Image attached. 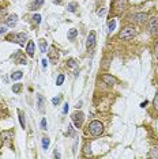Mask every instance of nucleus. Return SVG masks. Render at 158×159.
Listing matches in <instances>:
<instances>
[{"label": "nucleus", "mask_w": 158, "mask_h": 159, "mask_svg": "<svg viewBox=\"0 0 158 159\" xmlns=\"http://www.w3.org/2000/svg\"><path fill=\"white\" fill-rule=\"evenodd\" d=\"M155 57H157V59H158V45L155 46Z\"/></svg>", "instance_id": "39"}, {"label": "nucleus", "mask_w": 158, "mask_h": 159, "mask_svg": "<svg viewBox=\"0 0 158 159\" xmlns=\"http://www.w3.org/2000/svg\"><path fill=\"white\" fill-rule=\"evenodd\" d=\"M63 82H64V75L61 74V75H59V76H57L56 85H57V86H61V85H63Z\"/></svg>", "instance_id": "24"}, {"label": "nucleus", "mask_w": 158, "mask_h": 159, "mask_svg": "<svg viewBox=\"0 0 158 159\" xmlns=\"http://www.w3.org/2000/svg\"><path fill=\"white\" fill-rule=\"evenodd\" d=\"M49 59H51V61H52L53 64H56L57 60H59V52H56V49H55V48H52V49H51Z\"/></svg>", "instance_id": "11"}, {"label": "nucleus", "mask_w": 158, "mask_h": 159, "mask_svg": "<svg viewBox=\"0 0 158 159\" xmlns=\"http://www.w3.org/2000/svg\"><path fill=\"white\" fill-rule=\"evenodd\" d=\"M150 158H158V150L157 148H153L150 151Z\"/></svg>", "instance_id": "27"}, {"label": "nucleus", "mask_w": 158, "mask_h": 159, "mask_svg": "<svg viewBox=\"0 0 158 159\" xmlns=\"http://www.w3.org/2000/svg\"><path fill=\"white\" fill-rule=\"evenodd\" d=\"M72 122H74V125L76 128H81L82 127V124H83L84 121V114L82 113V112H75L74 114H72Z\"/></svg>", "instance_id": "3"}, {"label": "nucleus", "mask_w": 158, "mask_h": 159, "mask_svg": "<svg viewBox=\"0 0 158 159\" xmlns=\"http://www.w3.org/2000/svg\"><path fill=\"white\" fill-rule=\"evenodd\" d=\"M60 99H61L60 97H55V98H52V103H53L55 106H57V105L60 103Z\"/></svg>", "instance_id": "29"}, {"label": "nucleus", "mask_w": 158, "mask_h": 159, "mask_svg": "<svg viewBox=\"0 0 158 159\" xmlns=\"http://www.w3.org/2000/svg\"><path fill=\"white\" fill-rule=\"evenodd\" d=\"M53 3H56V4H61V3H63V0H53Z\"/></svg>", "instance_id": "37"}, {"label": "nucleus", "mask_w": 158, "mask_h": 159, "mask_svg": "<svg viewBox=\"0 0 158 159\" xmlns=\"http://www.w3.org/2000/svg\"><path fill=\"white\" fill-rule=\"evenodd\" d=\"M41 129H44V131L48 129V122H46V118H42V120H41Z\"/></svg>", "instance_id": "26"}, {"label": "nucleus", "mask_w": 158, "mask_h": 159, "mask_svg": "<svg viewBox=\"0 0 158 159\" xmlns=\"http://www.w3.org/2000/svg\"><path fill=\"white\" fill-rule=\"evenodd\" d=\"M68 109H70V106H68V103H66V105L63 106V114L68 113Z\"/></svg>", "instance_id": "33"}, {"label": "nucleus", "mask_w": 158, "mask_h": 159, "mask_svg": "<svg viewBox=\"0 0 158 159\" xmlns=\"http://www.w3.org/2000/svg\"><path fill=\"white\" fill-rule=\"evenodd\" d=\"M126 7H127V0H115V1H113L115 14H121Z\"/></svg>", "instance_id": "4"}, {"label": "nucleus", "mask_w": 158, "mask_h": 159, "mask_svg": "<svg viewBox=\"0 0 158 159\" xmlns=\"http://www.w3.org/2000/svg\"><path fill=\"white\" fill-rule=\"evenodd\" d=\"M26 52H27V54L30 57L34 56V42H33V41H29V42H27V46H26Z\"/></svg>", "instance_id": "13"}, {"label": "nucleus", "mask_w": 158, "mask_h": 159, "mask_svg": "<svg viewBox=\"0 0 158 159\" xmlns=\"http://www.w3.org/2000/svg\"><path fill=\"white\" fill-rule=\"evenodd\" d=\"M76 7H78V4L75 3V1H72V3L68 4V7H67V10L70 11V12H75V11H76Z\"/></svg>", "instance_id": "23"}, {"label": "nucleus", "mask_w": 158, "mask_h": 159, "mask_svg": "<svg viewBox=\"0 0 158 159\" xmlns=\"http://www.w3.org/2000/svg\"><path fill=\"white\" fill-rule=\"evenodd\" d=\"M21 90H22V85H21V83H17V85L12 86V91H14V92H19Z\"/></svg>", "instance_id": "25"}, {"label": "nucleus", "mask_w": 158, "mask_h": 159, "mask_svg": "<svg viewBox=\"0 0 158 159\" xmlns=\"http://www.w3.org/2000/svg\"><path fill=\"white\" fill-rule=\"evenodd\" d=\"M135 35H136V29L133 27V26L128 25V26H126V27L121 29L119 37H120V39H123V41H128V39L133 38Z\"/></svg>", "instance_id": "1"}, {"label": "nucleus", "mask_w": 158, "mask_h": 159, "mask_svg": "<svg viewBox=\"0 0 158 159\" xmlns=\"http://www.w3.org/2000/svg\"><path fill=\"white\" fill-rule=\"evenodd\" d=\"M1 139L6 140V141H10V140L14 139V133H12L11 131H4L3 133H1Z\"/></svg>", "instance_id": "15"}, {"label": "nucleus", "mask_w": 158, "mask_h": 159, "mask_svg": "<svg viewBox=\"0 0 158 159\" xmlns=\"http://www.w3.org/2000/svg\"><path fill=\"white\" fill-rule=\"evenodd\" d=\"M146 105H147V101H144V102H142V103H141V106H142V107H144V106H146Z\"/></svg>", "instance_id": "40"}, {"label": "nucleus", "mask_w": 158, "mask_h": 159, "mask_svg": "<svg viewBox=\"0 0 158 159\" xmlns=\"http://www.w3.org/2000/svg\"><path fill=\"white\" fill-rule=\"evenodd\" d=\"M6 32H7V29L4 27V26H0V35L6 34Z\"/></svg>", "instance_id": "34"}, {"label": "nucleus", "mask_w": 158, "mask_h": 159, "mask_svg": "<svg viewBox=\"0 0 158 159\" xmlns=\"http://www.w3.org/2000/svg\"><path fill=\"white\" fill-rule=\"evenodd\" d=\"M26 39H27V35L25 34V33H19V34H17V37H15V42H18L21 46L25 45Z\"/></svg>", "instance_id": "9"}, {"label": "nucleus", "mask_w": 158, "mask_h": 159, "mask_svg": "<svg viewBox=\"0 0 158 159\" xmlns=\"http://www.w3.org/2000/svg\"><path fill=\"white\" fill-rule=\"evenodd\" d=\"M15 57H17V59H19V63H21V64H27V60H26V59H22V57H19V53H18Z\"/></svg>", "instance_id": "31"}, {"label": "nucleus", "mask_w": 158, "mask_h": 159, "mask_svg": "<svg viewBox=\"0 0 158 159\" xmlns=\"http://www.w3.org/2000/svg\"><path fill=\"white\" fill-rule=\"evenodd\" d=\"M83 152H84V155H86V156L92 155V147H90L89 143H86V144L83 145Z\"/></svg>", "instance_id": "20"}, {"label": "nucleus", "mask_w": 158, "mask_h": 159, "mask_svg": "<svg viewBox=\"0 0 158 159\" xmlns=\"http://www.w3.org/2000/svg\"><path fill=\"white\" fill-rule=\"evenodd\" d=\"M76 35H78V30H76V29H71L70 32H68V34H67V37H68V39H74Z\"/></svg>", "instance_id": "19"}, {"label": "nucleus", "mask_w": 158, "mask_h": 159, "mask_svg": "<svg viewBox=\"0 0 158 159\" xmlns=\"http://www.w3.org/2000/svg\"><path fill=\"white\" fill-rule=\"evenodd\" d=\"M37 101H38V110L41 113L45 112V102H44V97L42 95H38L37 97Z\"/></svg>", "instance_id": "14"}, {"label": "nucleus", "mask_w": 158, "mask_h": 159, "mask_svg": "<svg viewBox=\"0 0 158 159\" xmlns=\"http://www.w3.org/2000/svg\"><path fill=\"white\" fill-rule=\"evenodd\" d=\"M46 46H48V44H46V41L44 38L40 39V50H41V53H46Z\"/></svg>", "instance_id": "16"}, {"label": "nucleus", "mask_w": 158, "mask_h": 159, "mask_svg": "<svg viewBox=\"0 0 158 159\" xmlns=\"http://www.w3.org/2000/svg\"><path fill=\"white\" fill-rule=\"evenodd\" d=\"M67 63H68V67H71V68L76 67V63H75V60H70V61H67Z\"/></svg>", "instance_id": "32"}, {"label": "nucleus", "mask_w": 158, "mask_h": 159, "mask_svg": "<svg viewBox=\"0 0 158 159\" xmlns=\"http://www.w3.org/2000/svg\"><path fill=\"white\" fill-rule=\"evenodd\" d=\"M133 19L139 23H144V22L147 21V14L146 12H138V14L133 15Z\"/></svg>", "instance_id": "8"}, {"label": "nucleus", "mask_w": 158, "mask_h": 159, "mask_svg": "<svg viewBox=\"0 0 158 159\" xmlns=\"http://www.w3.org/2000/svg\"><path fill=\"white\" fill-rule=\"evenodd\" d=\"M95 45V33L90 32V34L87 35V41H86V48L87 49H93Z\"/></svg>", "instance_id": "6"}, {"label": "nucleus", "mask_w": 158, "mask_h": 159, "mask_svg": "<svg viewBox=\"0 0 158 159\" xmlns=\"http://www.w3.org/2000/svg\"><path fill=\"white\" fill-rule=\"evenodd\" d=\"M102 82L105 83V85L108 86H113V85H116V78L115 76H112V75H102Z\"/></svg>", "instance_id": "7"}, {"label": "nucleus", "mask_w": 158, "mask_h": 159, "mask_svg": "<svg viewBox=\"0 0 158 159\" xmlns=\"http://www.w3.org/2000/svg\"><path fill=\"white\" fill-rule=\"evenodd\" d=\"M18 114H19V121H21V127L23 128V129H25L26 128V121H25V114L22 113L21 110H19V112H18Z\"/></svg>", "instance_id": "18"}, {"label": "nucleus", "mask_w": 158, "mask_h": 159, "mask_svg": "<svg viewBox=\"0 0 158 159\" xmlns=\"http://www.w3.org/2000/svg\"><path fill=\"white\" fill-rule=\"evenodd\" d=\"M22 76H23L22 71H17V72H14V74L11 75V79L12 80H19V79H22Z\"/></svg>", "instance_id": "17"}, {"label": "nucleus", "mask_w": 158, "mask_h": 159, "mask_svg": "<svg viewBox=\"0 0 158 159\" xmlns=\"http://www.w3.org/2000/svg\"><path fill=\"white\" fill-rule=\"evenodd\" d=\"M89 132H90V135H93V136H100V135H102V132H104V125L97 120L92 121V122L89 124Z\"/></svg>", "instance_id": "2"}, {"label": "nucleus", "mask_w": 158, "mask_h": 159, "mask_svg": "<svg viewBox=\"0 0 158 159\" xmlns=\"http://www.w3.org/2000/svg\"><path fill=\"white\" fill-rule=\"evenodd\" d=\"M49 144H51L49 138H42V148L48 150V148H49Z\"/></svg>", "instance_id": "21"}, {"label": "nucleus", "mask_w": 158, "mask_h": 159, "mask_svg": "<svg viewBox=\"0 0 158 159\" xmlns=\"http://www.w3.org/2000/svg\"><path fill=\"white\" fill-rule=\"evenodd\" d=\"M81 106H82V102H78V103H76V106H75V107H78V109H79V107H81Z\"/></svg>", "instance_id": "41"}, {"label": "nucleus", "mask_w": 158, "mask_h": 159, "mask_svg": "<svg viewBox=\"0 0 158 159\" xmlns=\"http://www.w3.org/2000/svg\"><path fill=\"white\" fill-rule=\"evenodd\" d=\"M42 4H44V0H34V1L30 4V8H29V10H32V11L38 10V8L42 7Z\"/></svg>", "instance_id": "12"}, {"label": "nucleus", "mask_w": 158, "mask_h": 159, "mask_svg": "<svg viewBox=\"0 0 158 159\" xmlns=\"http://www.w3.org/2000/svg\"><path fill=\"white\" fill-rule=\"evenodd\" d=\"M149 30H150L151 35L158 34V18L157 16H153L149 21Z\"/></svg>", "instance_id": "5"}, {"label": "nucleus", "mask_w": 158, "mask_h": 159, "mask_svg": "<svg viewBox=\"0 0 158 159\" xmlns=\"http://www.w3.org/2000/svg\"><path fill=\"white\" fill-rule=\"evenodd\" d=\"M33 21L35 22V23H40L41 22V15H38V14H35L34 16H33Z\"/></svg>", "instance_id": "30"}, {"label": "nucleus", "mask_w": 158, "mask_h": 159, "mask_svg": "<svg viewBox=\"0 0 158 159\" xmlns=\"http://www.w3.org/2000/svg\"><path fill=\"white\" fill-rule=\"evenodd\" d=\"M18 22V15L14 14V15H10V16L6 19V23H7V26H10V27H14L15 25H17Z\"/></svg>", "instance_id": "10"}, {"label": "nucleus", "mask_w": 158, "mask_h": 159, "mask_svg": "<svg viewBox=\"0 0 158 159\" xmlns=\"http://www.w3.org/2000/svg\"><path fill=\"white\" fill-rule=\"evenodd\" d=\"M108 29H109V32L112 33L115 29H116V19H112V21H109L108 23Z\"/></svg>", "instance_id": "22"}, {"label": "nucleus", "mask_w": 158, "mask_h": 159, "mask_svg": "<svg viewBox=\"0 0 158 159\" xmlns=\"http://www.w3.org/2000/svg\"><path fill=\"white\" fill-rule=\"evenodd\" d=\"M105 12H106V10H100L98 11V15H105Z\"/></svg>", "instance_id": "36"}, {"label": "nucleus", "mask_w": 158, "mask_h": 159, "mask_svg": "<svg viewBox=\"0 0 158 159\" xmlns=\"http://www.w3.org/2000/svg\"><path fill=\"white\" fill-rule=\"evenodd\" d=\"M0 145H1V140H0Z\"/></svg>", "instance_id": "42"}, {"label": "nucleus", "mask_w": 158, "mask_h": 159, "mask_svg": "<svg viewBox=\"0 0 158 159\" xmlns=\"http://www.w3.org/2000/svg\"><path fill=\"white\" fill-rule=\"evenodd\" d=\"M53 155H55V158H60V154L57 151H55V154H53Z\"/></svg>", "instance_id": "38"}, {"label": "nucleus", "mask_w": 158, "mask_h": 159, "mask_svg": "<svg viewBox=\"0 0 158 159\" xmlns=\"http://www.w3.org/2000/svg\"><path fill=\"white\" fill-rule=\"evenodd\" d=\"M153 105H154L155 110H158V92H157V94H155V97H154V101H153Z\"/></svg>", "instance_id": "28"}, {"label": "nucleus", "mask_w": 158, "mask_h": 159, "mask_svg": "<svg viewBox=\"0 0 158 159\" xmlns=\"http://www.w3.org/2000/svg\"><path fill=\"white\" fill-rule=\"evenodd\" d=\"M46 67H48V60H46V59H44V60H42V68L45 69Z\"/></svg>", "instance_id": "35"}]
</instances>
